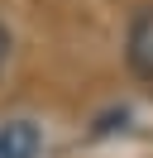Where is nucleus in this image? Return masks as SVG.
I'll list each match as a JSON object with an SVG mask.
<instances>
[{
    "instance_id": "nucleus-2",
    "label": "nucleus",
    "mask_w": 153,
    "mask_h": 158,
    "mask_svg": "<svg viewBox=\"0 0 153 158\" xmlns=\"http://www.w3.org/2000/svg\"><path fill=\"white\" fill-rule=\"evenodd\" d=\"M43 153V134L34 120H5L0 125V158H38Z\"/></svg>"
},
{
    "instance_id": "nucleus-3",
    "label": "nucleus",
    "mask_w": 153,
    "mask_h": 158,
    "mask_svg": "<svg viewBox=\"0 0 153 158\" xmlns=\"http://www.w3.org/2000/svg\"><path fill=\"white\" fill-rule=\"evenodd\" d=\"M5 58H10V34L0 29V72H5Z\"/></svg>"
},
{
    "instance_id": "nucleus-1",
    "label": "nucleus",
    "mask_w": 153,
    "mask_h": 158,
    "mask_svg": "<svg viewBox=\"0 0 153 158\" xmlns=\"http://www.w3.org/2000/svg\"><path fill=\"white\" fill-rule=\"evenodd\" d=\"M124 58H129L134 77L153 81V5L134 15V24H129V39H124Z\"/></svg>"
}]
</instances>
